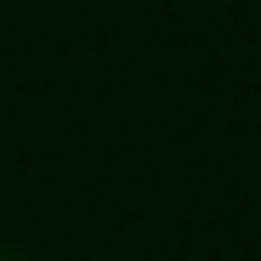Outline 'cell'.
Listing matches in <instances>:
<instances>
[{"instance_id": "cell-1", "label": "cell", "mask_w": 261, "mask_h": 261, "mask_svg": "<svg viewBox=\"0 0 261 261\" xmlns=\"http://www.w3.org/2000/svg\"><path fill=\"white\" fill-rule=\"evenodd\" d=\"M0 261H17V255H0Z\"/></svg>"}]
</instances>
